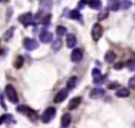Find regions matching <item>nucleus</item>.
Here are the masks:
<instances>
[{
    "mask_svg": "<svg viewBox=\"0 0 135 128\" xmlns=\"http://www.w3.org/2000/svg\"><path fill=\"white\" fill-rule=\"evenodd\" d=\"M5 94H6L7 99L11 103H13V104L18 103V95H17V92H16V89L12 85H7L5 87Z\"/></svg>",
    "mask_w": 135,
    "mask_h": 128,
    "instance_id": "1",
    "label": "nucleus"
},
{
    "mask_svg": "<svg viewBox=\"0 0 135 128\" xmlns=\"http://www.w3.org/2000/svg\"><path fill=\"white\" fill-rule=\"evenodd\" d=\"M55 114H56V109H55L54 107H49V108H46V109L44 110V112L42 113V115H41V121H42V123H44V124L50 123V122L54 118Z\"/></svg>",
    "mask_w": 135,
    "mask_h": 128,
    "instance_id": "2",
    "label": "nucleus"
},
{
    "mask_svg": "<svg viewBox=\"0 0 135 128\" xmlns=\"http://www.w3.org/2000/svg\"><path fill=\"white\" fill-rule=\"evenodd\" d=\"M17 110H18L20 113L27 115V116H28L30 118H32V120H36V118H37V113H36L33 109H31L30 107H27V106L21 105V106H19V107L17 108Z\"/></svg>",
    "mask_w": 135,
    "mask_h": 128,
    "instance_id": "3",
    "label": "nucleus"
},
{
    "mask_svg": "<svg viewBox=\"0 0 135 128\" xmlns=\"http://www.w3.org/2000/svg\"><path fill=\"white\" fill-rule=\"evenodd\" d=\"M102 26L99 24V23H95L94 25H93V28H92V38H93V40H95V41H98L100 38H101V36H102Z\"/></svg>",
    "mask_w": 135,
    "mask_h": 128,
    "instance_id": "4",
    "label": "nucleus"
},
{
    "mask_svg": "<svg viewBox=\"0 0 135 128\" xmlns=\"http://www.w3.org/2000/svg\"><path fill=\"white\" fill-rule=\"evenodd\" d=\"M23 47L27 51H33V50H36L39 47V43H38L37 40H35L33 38H24L23 39Z\"/></svg>",
    "mask_w": 135,
    "mask_h": 128,
    "instance_id": "5",
    "label": "nucleus"
},
{
    "mask_svg": "<svg viewBox=\"0 0 135 128\" xmlns=\"http://www.w3.org/2000/svg\"><path fill=\"white\" fill-rule=\"evenodd\" d=\"M19 21L24 25V26H27L30 24H33L34 22V16L32 13H25V14H22L20 17H19Z\"/></svg>",
    "mask_w": 135,
    "mask_h": 128,
    "instance_id": "6",
    "label": "nucleus"
},
{
    "mask_svg": "<svg viewBox=\"0 0 135 128\" xmlns=\"http://www.w3.org/2000/svg\"><path fill=\"white\" fill-rule=\"evenodd\" d=\"M103 95H104V90L101 88H94L91 90V92L89 94L90 98H92V99H98V98L102 97Z\"/></svg>",
    "mask_w": 135,
    "mask_h": 128,
    "instance_id": "7",
    "label": "nucleus"
},
{
    "mask_svg": "<svg viewBox=\"0 0 135 128\" xmlns=\"http://www.w3.org/2000/svg\"><path fill=\"white\" fill-rule=\"evenodd\" d=\"M39 39L43 42V43H49L53 40V34L49 31H42L40 34H39Z\"/></svg>",
    "mask_w": 135,
    "mask_h": 128,
    "instance_id": "8",
    "label": "nucleus"
},
{
    "mask_svg": "<svg viewBox=\"0 0 135 128\" xmlns=\"http://www.w3.org/2000/svg\"><path fill=\"white\" fill-rule=\"evenodd\" d=\"M83 57V52L81 49H75L71 54V59L74 62H79Z\"/></svg>",
    "mask_w": 135,
    "mask_h": 128,
    "instance_id": "9",
    "label": "nucleus"
},
{
    "mask_svg": "<svg viewBox=\"0 0 135 128\" xmlns=\"http://www.w3.org/2000/svg\"><path fill=\"white\" fill-rule=\"evenodd\" d=\"M68 94H69L68 89H61V90L56 94V96L54 97V102H55V103H61V102H63V100L66 98Z\"/></svg>",
    "mask_w": 135,
    "mask_h": 128,
    "instance_id": "10",
    "label": "nucleus"
},
{
    "mask_svg": "<svg viewBox=\"0 0 135 128\" xmlns=\"http://www.w3.org/2000/svg\"><path fill=\"white\" fill-rule=\"evenodd\" d=\"M80 103H81V97H80V96L73 97V98L70 100V103H69L68 107H69V109H70V110H74V109H76V108L80 105Z\"/></svg>",
    "mask_w": 135,
    "mask_h": 128,
    "instance_id": "11",
    "label": "nucleus"
},
{
    "mask_svg": "<svg viewBox=\"0 0 135 128\" xmlns=\"http://www.w3.org/2000/svg\"><path fill=\"white\" fill-rule=\"evenodd\" d=\"M108 6H109V10L116 12V11H118L120 8V2L118 0H109Z\"/></svg>",
    "mask_w": 135,
    "mask_h": 128,
    "instance_id": "12",
    "label": "nucleus"
},
{
    "mask_svg": "<svg viewBox=\"0 0 135 128\" xmlns=\"http://www.w3.org/2000/svg\"><path fill=\"white\" fill-rule=\"evenodd\" d=\"M76 42H77V40H76L75 35L69 34L66 36V45H68V48H74L76 45Z\"/></svg>",
    "mask_w": 135,
    "mask_h": 128,
    "instance_id": "13",
    "label": "nucleus"
},
{
    "mask_svg": "<svg viewBox=\"0 0 135 128\" xmlns=\"http://www.w3.org/2000/svg\"><path fill=\"white\" fill-rule=\"evenodd\" d=\"M85 3H86L90 7L94 8V10H99V8L101 7V2H100V0H85Z\"/></svg>",
    "mask_w": 135,
    "mask_h": 128,
    "instance_id": "14",
    "label": "nucleus"
},
{
    "mask_svg": "<svg viewBox=\"0 0 135 128\" xmlns=\"http://www.w3.org/2000/svg\"><path fill=\"white\" fill-rule=\"evenodd\" d=\"M76 84H77V77L76 76H72L68 79L66 81V89L68 90H72L76 87Z\"/></svg>",
    "mask_w": 135,
    "mask_h": 128,
    "instance_id": "15",
    "label": "nucleus"
},
{
    "mask_svg": "<svg viewBox=\"0 0 135 128\" xmlns=\"http://www.w3.org/2000/svg\"><path fill=\"white\" fill-rule=\"evenodd\" d=\"M71 121H72L71 115L69 113H64L61 117V126L62 127H68L71 124Z\"/></svg>",
    "mask_w": 135,
    "mask_h": 128,
    "instance_id": "16",
    "label": "nucleus"
},
{
    "mask_svg": "<svg viewBox=\"0 0 135 128\" xmlns=\"http://www.w3.org/2000/svg\"><path fill=\"white\" fill-rule=\"evenodd\" d=\"M115 58H116V54H115L113 51H108V52L105 53V55H104V59H105V61L109 62V63H112V62L115 60Z\"/></svg>",
    "mask_w": 135,
    "mask_h": 128,
    "instance_id": "17",
    "label": "nucleus"
},
{
    "mask_svg": "<svg viewBox=\"0 0 135 128\" xmlns=\"http://www.w3.org/2000/svg\"><path fill=\"white\" fill-rule=\"evenodd\" d=\"M115 94H116L117 97H127V96L130 95V91L127 88H121V89L117 90Z\"/></svg>",
    "mask_w": 135,
    "mask_h": 128,
    "instance_id": "18",
    "label": "nucleus"
},
{
    "mask_svg": "<svg viewBox=\"0 0 135 128\" xmlns=\"http://www.w3.org/2000/svg\"><path fill=\"white\" fill-rule=\"evenodd\" d=\"M61 47H62V41H61L60 38H57V39H55V40L53 41V44H52L53 51L57 52V51H59V50L61 49Z\"/></svg>",
    "mask_w": 135,
    "mask_h": 128,
    "instance_id": "19",
    "label": "nucleus"
},
{
    "mask_svg": "<svg viewBox=\"0 0 135 128\" xmlns=\"http://www.w3.org/2000/svg\"><path fill=\"white\" fill-rule=\"evenodd\" d=\"M23 62H24L23 57H22V56H17V58H16V60H15L14 66H15V68H16V69H20V68L23 66Z\"/></svg>",
    "mask_w": 135,
    "mask_h": 128,
    "instance_id": "20",
    "label": "nucleus"
},
{
    "mask_svg": "<svg viewBox=\"0 0 135 128\" xmlns=\"http://www.w3.org/2000/svg\"><path fill=\"white\" fill-rule=\"evenodd\" d=\"M51 7H52V0H42L41 1L42 10H50Z\"/></svg>",
    "mask_w": 135,
    "mask_h": 128,
    "instance_id": "21",
    "label": "nucleus"
},
{
    "mask_svg": "<svg viewBox=\"0 0 135 128\" xmlns=\"http://www.w3.org/2000/svg\"><path fill=\"white\" fill-rule=\"evenodd\" d=\"M69 16H70V18H72V19H80V17H81L80 13H79L77 10H73V11H71Z\"/></svg>",
    "mask_w": 135,
    "mask_h": 128,
    "instance_id": "22",
    "label": "nucleus"
},
{
    "mask_svg": "<svg viewBox=\"0 0 135 128\" xmlns=\"http://www.w3.org/2000/svg\"><path fill=\"white\" fill-rule=\"evenodd\" d=\"M130 6H132V2L130 0H122L120 2V7L122 10H128Z\"/></svg>",
    "mask_w": 135,
    "mask_h": 128,
    "instance_id": "23",
    "label": "nucleus"
},
{
    "mask_svg": "<svg viewBox=\"0 0 135 128\" xmlns=\"http://www.w3.org/2000/svg\"><path fill=\"white\" fill-rule=\"evenodd\" d=\"M13 31H14V28H11L9 30H7V31L5 32V34L3 35V39L6 40V41L9 40V39L12 38V36H13V33H14Z\"/></svg>",
    "mask_w": 135,
    "mask_h": 128,
    "instance_id": "24",
    "label": "nucleus"
},
{
    "mask_svg": "<svg viewBox=\"0 0 135 128\" xmlns=\"http://www.w3.org/2000/svg\"><path fill=\"white\" fill-rule=\"evenodd\" d=\"M65 32H66V29H65L64 26H62V25H59V26H57V29H56V33H57L58 36L64 35Z\"/></svg>",
    "mask_w": 135,
    "mask_h": 128,
    "instance_id": "25",
    "label": "nucleus"
},
{
    "mask_svg": "<svg viewBox=\"0 0 135 128\" xmlns=\"http://www.w3.org/2000/svg\"><path fill=\"white\" fill-rule=\"evenodd\" d=\"M92 75H93V78L96 79V78H98V77L101 76V72H100L99 69H96V68H95V69L92 70Z\"/></svg>",
    "mask_w": 135,
    "mask_h": 128,
    "instance_id": "26",
    "label": "nucleus"
},
{
    "mask_svg": "<svg viewBox=\"0 0 135 128\" xmlns=\"http://www.w3.org/2000/svg\"><path fill=\"white\" fill-rule=\"evenodd\" d=\"M9 120H12V115H8V114L2 115V116H0V124H2V123H4V122L8 123Z\"/></svg>",
    "mask_w": 135,
    "mask_h": 128,
    "instance_id": "27",
    "label": "nucleus"
},
{
    "mask_svg": "<svg viewBox=\"0 0 135 128\" xmlns=\"http://www.w3.org/2000/svg\"><path fill=\"white\" fill-rule=\"evenodd\" d=\"M127 66H128V68H129V70L134 71V70H135V59L129 60V61L127 62Z\"/></svg>",
    "mask_w": 135,
    "mask_h": 128,
    "instance_id": "28",
    "label": "nucleus"
},
{
    "mask_svg": "<svg viewBox=\"0 0 135 128\" xmlns=\"http://www.w3.org/2000/svg\"><path fill=\"white\" fill-rule=\"evenodd\" d=\"M108 11H103V12H101L99 15H98V20H102V19H104V18H107L108 17Z\"/></svg>",
    "mask_w": 135,
    "mask_h": 128,
    "instance_id": "29",
    "label": "nucleus"
},
{
    "mask_svg": "<svg viewBox=\"0 0 135 128\" xmlns=\"http://www.w3.org/2000/svg\"><path fill=\"white\" fill-rule=\"evenodd\" d=\"M105 78H107V76H100V77L94 79V83L95 84H103L104 80H105Z\"/></svg>",
    "mask_w": 135,
    "mask_h": 128,
    "instance_id": "30",
    "label": "nucleus"
},
{
    "mask_svg": "<svg viewBox=\"0 0 135 128\" xmlns=\"http://www.w3.org/2000/svg\"><path fill=\"white\" fill-rule=\"evenodd\" d=\"M129 86H130V88L135 89V76H133L132 78H130V80H129Z\"/></svg>",
    "mask_w": 135,
    "mask_h": 128,
    "instance_id": "31",
    "label": "nucleus"
},
{
    "mask_svg": "<svg viewBox=\"0 0 135 128\" xmlns=\"http://www.w3.org/2000/svg\"><path fill=\"white\" fill-rule=\"evenodd\" d=\"M123 66H124L123 62H118V63H116V65L114 66V69H116V70H120V69L123 68Z\"/></svg>",
    "mask_w": 135,
    "mask_h": 128,
    "instance_id": "32",
    "label": "nucleus"
},
{
    "mask_svg": "<svg viewBox=\"0 0 135 128\" xmlns=\"http://www.w3.org/2000/svg\"><path fill=\"white\" fill-rule=\"evenodd\" d=\"M108 87H109V89H115L118 87V84H112V85H109Z\"/></svg>",
    "mask_w": 135,
    "mask_h": 128,
    "instance_id": "33",
    "label": "nucleus"
},
{
    "mask_svg": "<svg viewBox=\"0 0 135 128\" xmlns=\"http://www.w3.org/2000/svg\"><path fill=\"white\" fill-rule=\"evenodd\" d=\"M84 4H85V0H81V1L79 2V4H78V6H79V8H82Z\"/></svg>",
    "mask_w": 135,
    "mask_h": 128,
    "instance_id": "34",
    "label": "nucleus"
},
{
    "mask_svg": "<svg viewBox=\"0 0 135 128\" xmlns=\"http://www.w3.org/2000/svg\"><path fill=\"white\" fill-rule=\"evenodd\" d=\"M62 128H66V127H62Z\"/></svg>",
    "mask_w": 135,
    "mask_h": 128,
    "instance_id": "35",
    "label": "nucleus"
},
{
    "mask_svg": "<svg viewBox=\"0 0 135 128\" xmlns=\"http://www.w3.org/2000/svg\"><path fill=\"white\" fill-rule=\"evenodd\" d=\"M0 1H1V0H0Z\"/></svg>",
    "mask_w": 135,
    "mask_h": 128,
    "instance_id": "36",
    "label": "nucleus"
}]
</instances>
